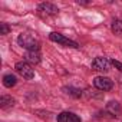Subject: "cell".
Here are the masks:
<instances>
[{
  "label": "cell",
  "instance_id": "obj_1",
  "mask_svg": "<svg viewBox=\"0 0 122 122\" xmlns=\"http://www.w3.org/2000/svg\"><path fill=\"white\" fill-rule=\"evenodd\" d=\"M17 43H19L22 47L27 49V52H36V50H39V47H40L39 40L35 39L32 35H27V33H22V35H19V37H17Z\"/></svg>",
  "mask_w": 122,
  "mask_h": 122
},
{
  "label": "cell",
  "instance_id": "obj_7",
  "mask_svg": "<svg viewBox=\"0 0 122 122\" xmlns=\"http://www.w3.org/2000/svg\"><path fill=\"white\" fill-rule=\"evenodd\" d=\"M39 12H42L46 16H55V15H57L59 9L52 3H42V5H39Z\"/></svg>",
  "mask_w": 122,
  "mask_h": 122
},
{
  "label": "cell",
  "instance_id": "obj_11",
  "mask_svg": "<svg viewBox=\"0 0 122 122\" xmlns=\"http://www.w3.org/2000/svg\"><path fill=\"white\" fill-rule=\"evenodd\" d=\"M108 111H111L113 116H116V113H118V116L122 113V108L119 106V103H118V102H111V103H109V106H108Z\"/></svg>",
  "mask_w": 122,
  "mask_h": 122
},
{
  "label": "cell",
  "instance_id": "obj_9",
  "mask_svg": "<svg viewBox=\"0 0 122 122\" xmlns=\"http://www.w3.org/2000/svg\"><path fill=\"white\" fill-rule=\"evenodd\" d=\"M16 82H17V79H16V76L12 75V73L3 76V85H5L6 88H12V86H15Z\"/></svg>",
  "mask_w": 122,
  "mask_h": 122
},
{
  "label": "cell",
  "instance_id": "obj_3",
  "mask_svg": "<svg viewBox=\"0 0 122 122\" xmlns=\"http://www.w3.org/2000/svg\"><path fill=\"white\" fill-rule=\"evenodd\" d=\"M16 71L17 73H20L25 79H33L35 78V72L32 69V66L27 62H17L16 63Z\"/></svg>",
  "mask_w": 122,
  "mask_h": 122
},
{
  "label": "cell",
  "instance_id": "obj_12",
  "mask_svg": "<svg viewBox=\"0 0 122 122\" xmlns=\"http://www.w3.org/2000/svg\"><path fill=\"white\" fill-rule=\"evenodd\" d=\"M112 32L115 35H122V20H115L112 23Z\"/></svg>",
  "mask_w": 122,
  "mask_h": 122
},
{
  "label": "cell",
  "instance_id": "obj_5",
  "mask_svg": "<svg viewBox=\"0 0 122 122\" xmlns=\"http://www.w3.org/2000/svg\"><path fill=\"white\" fill-rule=\"evenodd\" d=\"M92 69L98 71V72H108L109 71V60L106 57H96L93 62H92Z\"/></svg>",
  "mask_w": 122,
  "mask_h": 122
},
{
  "label": "cell",
  "instance_id": "obj_13",
  "mask_svg": "<svg viewBox=\"0 0 122 122\" xmlns=\"http://www.w3.org/2000/svg\"><path fill=\"white\" fill-rule=\"evenodd\" d=\"M10 32V27L6 23H0V35H7Z\"/></svg>",
  "mask_w": 122,
  "mask_h": 122
},
{
  "label": "cell",
  "instance_id": "obj_14",
  "mask_svg": "<svg viewBox=\"0 0 122 122\" xmlns=\"http://www.w3.org/2000/svg\"><path fill=\"white\" fill-rule=\"evenodd\" d=\"M111 63H112L115 68H118V69L122 72V63H121V62H118V60H115V59H113V60H111Z\"/></svg>",
  "mask_w": 122,
  "mask_h": 122
},
{
  "label": "cell",
  "instance_id": "obj_8",
  "mask_svg": "<svg viewBox=\"0 0 122 122\" xmlns=\"http://www.w3.org/2000/svg\"><path fill=\"white\" fill-rule=\"evenodd\" d=\"M26 60L29 63H32V65H37L39 62H40V55H39V50H36V52H27L26 53Z\"/></svg>",
  "mask_w": 122,
  "mask_h": 122
},
{
  "label": "cell",
  "instance_id": "obj_10",
  "mask_svg": "<svg viewBox=\"0 0 122 122\" xmlns=\"http://www.w3.org/2000/svg\"><path fill=\"white\" fill-rule=\"evenodd\" d=\"M13 105H15V99L12 96H2L0 98V106L3 109H6L9 106H13Z\"/></svg>",
  "mask_w": 122,
  "mask_h": 122
},
{
  "label": "cell",
  "instance_id": "obj_2",
  "mask_svg": "<svg viewBox=\"0 0 122 122\" xmlns=\"http://www.w3.org/2000/svg\"><path fill=\"white\" fill-rule=\"evenodd\" d=\"M49 39L52 42H56L59 45H62V46H66V47H73V49H78L79 45L75 42V40H71L69 37L63 36V35H60V33H56V32H52L49 35Z\"/></svg>",
  "mask_w": 122,
  "mask_h": 122
},
{
  "label": "cell",
  "instance_id": "obj_4",
  "mask_svg": "<svg viewBox=\"0 0 122 122\" xmlns=\"http://www.w3.org/2000/svg\"><path fill=\"white\" fill-rule=\"evenodd\" d=\"M93 85H95V88L96 89H99V91H111L112 88H113V83H112V81L109 79V78H105V76H96L95 79H93Z\"/></svg>",
  "mask_w": 122,
  "mask_h": 122
},
{
  "label": "cell",
  "instance_id": "obj_6",
  "mask_svg": "<svg viewBox=\"0 0 122 122\" xmlns=\"http://www.w3.org/2000/svg\"><path fill=\"white\" fill-rule=\"evenodd\" d=\"M57 122H81V118L73 112H60L57 115Z\"/></svg>",
  "mask_w": 122,
  "mask_h": 122
}]
</instances>
